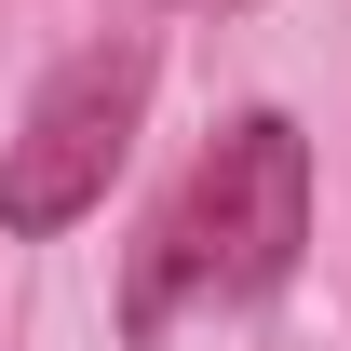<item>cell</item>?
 <instances>
[{"instance_id":"cell-1","label":"cell","mask_w":351,"mask_h":351,"mask_svg":"<svg viewBox=\"0 0 351 351\" xmlns=\"http://www.w3.org/2000/svg\"><path fill=\"white\" fill-rule=\"evenodd\" d=\"M311 243V135L284 108H243V122L189 162V189L162 203V230L135 243V284H122V324L162 338L176 298H270Z\"/></svg>"},{"instance_id":"cell-2","label":"cell","mask_w":351,"mask_h":351,"mask_svg":"<svg viewBox=\"0 0 351 351\" xmlns=\"http://www.w3.org/2000/svg\"><path fill=\"white\" fill-rule=\"evenodd\" d=\"M149 82H162V54L135 41V27H108V41H82L27 95V122L0 149V230L14 243H41V230H68V217L108 203V176H122L135 122H149Z\"/></svg>"}]
</instances>
